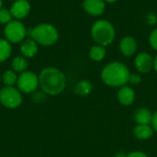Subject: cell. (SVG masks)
I'll return each instance as SVG.
<instances>
[{
    "instance_id": "obj_1",
    "label": "cell",
    "mask_w": 157,
    "mask_h": 157,
    "mask_svg": "<svg viewBox=\"0 0 157 157\" xmlns=\"http://www.w3.org/2000/svg\"><path fill=\"white\" fill-rule=\"evenodd\" d=\"M65 86V75L58 68L46 67L40 73L39 86L46 95H59L64 90Z\"/></svg>"
},
{
    "instance_id": "obj_2",
    "label": "cell",
    "mask_w": 157,
    "mask_h": 157,
    "mask_svg": "<svg viewBox=\"0 0 157 157\" xmlns=\"http://www.w3.org/2000/svg\"><path fill=\"white\" fill-rule=\"evenodd\" d=\"M130 74L128 67L124 63L121 62H111L103 68L101 79L107 86L121 87L128 83Z\"/></svg>"
},
{
    "instance_id": "obj_3",
    "label": "cell",
    "mask_w": 157,
    "mask_h": 157,
    "mask_svg": "<svg viewBox=\"0 0 157 157\" xmlns=\"http://www.w3.org/2000/svg\"><path fill=\"white\" fill-rule=\"evenodd\" d=\"M116 36L113 24L107 19H98L95 21L91 27V37L94 41L102 46L110 45Z\"/></svg>"
},
{
    "instance_id": "obj_4",
    "label": "cell",
    "mask_w": 157,
    "mask_h": 157,
    "mask_svg": "<svg viewBox=\"0 0 157 157\" xmlns=\"http://www.w3.org/2000/svg\"><path fill=\"white\" fill-rule=\"evenodd\" d=\"M27 34H29L38 44L43 46L53 45L59 38L57 29L53 25L48 23H42L31 28L29 31H27Z\"/></svg>"
},
{
    "instance_id": "obj_5",
    "label": "cell",
    "mask_w": 157,
    "mask_h": 157,
    "mask_svg": "<svg viewBox=\"0 0 157 157\" xmlns=\"http://www.w3.org/2000/svg\"><path fill=\"white\" fill-rule=\"evenodd\" d=\"M0 103L6 109H17L22 103V94L15 86H5L0 90Z\"/></svg>"
},
{
    "instance_id": "obj_6",
    "label": "cell",
    "mask_w": 157,
    "mask_h": 157,
    "mask_svg": "<svg viewBox=\"0 0 157 157\" xmlns=\"http://www.w3.org/2000/svg\"><path fill=\"white\" fill-rule=\"evenodd\" d=\"M6 40L10 43H18L22 41L27 35V29L23 23L18 20H11L4 29Z\"/></svg>"
},
{
    "instance_id": "obj_7",
    "label": "cell",
    "mask_w": 157,
    "mask_h": 157,
    "mask_svg": "<svg viewBox=\"0 0 157 157\" xmlns=\"http://www.w3.org/2000/svg\"><path fill=\"white\" fill-rule=\"evenodd\" d=\"M17 89L24 94H31L37 91L39 87V76L30 71H25L20 74L17 81Z\"/></svg>"
},
{
    "instance_id": "obj_8",
    "label": "cell",
    "mask_w": 157,
    "mask_h": 157,
    "mask_svg": "<svg viewBox=\"0 0 157 157\" xmlns=\"http://www.w3.org/2000/svg\"><path fill=\"white\" fill-rule=\"evenodd\" d=\"M134 65L139 73L147 74L154 68V58L147 52H141L135 57Z\"/></svg>"
},
{
    "instance_id": "obj_9",
    "label": "cell",
    "mask_w": 157,
    "mask_h": 157,
    "mask_svg": "<svg viewBox=\"0 0 157 157\" xmlns=\"http://www.w3.org/2000/svg\"><path fill=\"white\" fill-rule=\"evenodd\" d=\"M84 10L92 17L101 16L106 9V2L104 0H84Z\"/></svg>"
},
{
    "instance_id": "obj_10",
    "label": "cell",
    "mask_w": 157,
    "mask_h": 157,
    "mask_svg": "<svg viewBox=\"0 0 157 157\" xmlns=\"http://www.w3.org/2000/svg\"><path fill=\"white\" fill-rule=\"evenodd\" d=\"M30 10V5L27 0H16L11 6L10 12L16 19H22L28 16Z\"/></svg>"
},
{
    "instance_id": "obj_11",
    "label": "cell",
    "mask_w": 157,
    "mask_h": 157,
    "mask_svg": "<svg viewBox=\"0 0 157 157\" xmlns=\"http://www.w3.org/2000/svg\"><path fill=\"white\" fill-rule=\"evenodd\" d=\"M120 50L124 56H132L137 51V40L132 36L123 37L120 43Z\"/></svg>"
},
{
    "instance_id": "obj_12",
    "label": "cell",
    "mask_w": 157,
    "mask_h": 157,
    "mask_svg": "<svg viewBox=\"0 0 157 157\" xmlns=\"http://www.w3.org/2000/svg\"><path fill=\"white\" fill-rule=\"evenodd\" d=\"M135 99L134 90L128 86H123L118 92V100L123 106H130Z\"/></svg>"
},
{
    "instance_id": "obj_13",
    "label": "cell",
    "mask_w": 157,
    "mask_h": 157,
    "mask_svg": "<svg viewBox=\"0 0 157 157\" xmlns=\"http://www.w3.org/2000/svg\"><path fill=\"white\" fill-rule=\"evenodd\" d=\"M20 52H21L23 57L32 58L38 52V43L34 40H32V39L25 40L21 43Z\"/></svg>"
},
{
    "instance_id": "obj_14",
    "label": "cell",
    "mask_w": 157,
    "mask_h": 157,
    "mask_svg": "<svg viewBox=\"0 0 157 157\" xmlns=\"http://www.w3.org/2000/svg\"><path fill=\"white\" fill-rule=\"evenodd\" d=\"M133 134L139 140H147L154 135V129L150 125L138 124L133 130Z\"/></svg>"
},
{
    "instance_id": "obj_15",
    "label": "cell",
    "mask_w": 157,
    "mask_h": 157,
    "mask_svg": "<svg viewBox=\"0 0 157 157\" xmlns=\"http://www.w3.org/2000/svg\"><path fill=\"white\" fill-rule=\"evenodd\" d=\"M134 119L138 124H144V125H150L152 123L153 115L151 111L145 108H141L137 109L134 115Z\"/></svg>"
},
{
    "instance_id": "obj_16",
    "label": "cell",
    "mask_w": 157,
    "mask_h": 157,
    "mask_svg": "<svg viewBox=\"0 0 157 157\" xmlns=\"http://www.w3.org/2000/svg\"><path fill=\"white\" fill-rule=\"evenodd\" d=\"M107 54V50L105 46L102 45H95L93 47H91V49L89 50V57L91 60L95 61V62H100L102 61L105 56Z\"/></svg>"
},
{
    "instance_id": "obj_17",
    "label": "cell",
    "mask_w": 157,
    "mask_h": 157,
    "mask_svg": "<svg viewBox=\"0 0 157 157\" xmlns=\"http://www.w3.org/2000/svg\"><path fill=\"white\" fill-rule=\"evenodd\" d=\"M12 52V47L9 41L5 39H0V63L6 61Z\"/></svg>"
},
{
    "instance_id": "obj_18",
    "label": "cell",
    "mask_w": 157,
    "mask_h": 157,
    "mask_svg": "<svg viewBox=\"0 0 157 157\" xmlns=\"http://www.w3.org/2000/svg\"><path fill=\"white\" fill-rule=\"evenodd\" d=\"M92 89H93V86H92L91 82H89L87 80L79 81L75 87V93L79 96H86V95L90 94Z\"/></svg>"
},
{
    "instance_id": "obj_19",
    "label": "cell",
    "mask_w": 157,
    "mask_h": 157,
    "mask_svg": "<svg viewBox=\"0 0 157 157\" xmlns=\"http://www.w3.org/2000/svg\"><path fill=\"white\" fill-rule=\"evenodd\" d=\"M12 65V69L13 71H15L16 73H23L27 70L28 68V62L27 60L22 57V56H17L12 60L11 63Z\"/></svg>"
},
{
    "instance_id": "obj_20",
    "label": "cell",
    "mask_w": 157,
    "mask_h": 157,
    "mask_svg": "<svg viewBox=\"0 0 157 157\" xmlns=\"http://www.w3.org/2000/svg\"><path fill=\"white\" fill-rule=\"evenodd\" d=\"M17 75L13 70H6L2 75V81L6 86H14L17 81Z\"/></svg>"
},
{
    "instance_id": "obj_21",
    "label": "cell",
    "mask_w": 157,
    "mask_h": 157,
    "mask_svg": "<svg viewBox=\"0 0 157 157\" xmlns=\"http://www.w3.org/2000/svg\"><path fill=\"white\" fill-rule=\"evenodd\" d=\"M12 20V15L10 10L2 8L0 10V24H7Z\"/></svg>"
},
{
    "instance_id": "obj_22",
    "label": "cell",
    "mask_w": 157,
    "mask_h": 157,
    "mask_svg": "<svg viewBox=\"0 0 157 157\" xmlns=\"http://www.w3.org/2000/svg\"><path fill=\"white\" fill-rule=\"evenodd\" d=\"M149 43L151 47L157 52V28L151 31L149 35Z\"/></svg>"
},
{
    "instance_id": "obj_23",
    "label": "cell",
    "mask_w": 157,
    "mask_h": 157,
    "mask_svg": "<svg viewBox=\"0 0 157 157\" xmlns=\"http://www.w3.org/2000/svg\"><path fill=\"white\" fill-rule=\"evenodd\" d=\"M141 81H142V78H141V75L139 74H134V73L130 74L128 83H130L132 86H137L141 83Z\"/></svg>"
},
{
    "instance_id": "obj_24",
    "label": "cell",
    "mask_w": 157,
    "mask_h": 157,
    "mask_svg": "<svg viewBox=\"0 0 157 157\" xmlns=\"http://www.w3.org/2000/svg\"><path fill=\"white\" fill-rule=\"evenodd\" d=\"M45 98H46V94L42 91H35L33 93L32 100L36 103L42 102L43 100H45Z\"/></svg>"
},
{
    "instance_id": "obj_25",
    "label": "cell",
    "mask_w": 157,
    "mask_h": 157,
    "mask_svg": "<svg viewBox=\"0 0 157 157\" xmlns=\"http://www.w3.org/2000/svg\"><path fill=\"white\" fill-rule=\"evenodd\" d=\"M147 22H148V24H150V25H154V24H155L156 23V20H157V17L154 14V13H149L148 15H147Z\"/></svg>"
},
{
    "instance_id": "obj_26",
    "label": "cell",
    "mask_w": 157,
    "mask_h": 157,
    "mask_svg": "<svg viewBox=\"0 0 157 157\" xmlns=\"http://www.w3.org/2000/svg\"><path fill=\"white\" fill-rule=\"evenodd\" d=\"M126 157H148V155L143 152H132L126 155Z\"/></svg>"
},
{
    "instance_id": "obj_27",
    "label": "cell",
    "mask_w": 157,
    "mask_h": 157,
    "mask_svg": "<svg viewBox=\"0 0 157 157\" xmlns=\"http://www.w3.org/2000/svg\"><path fill=\"white\" fill-rule=\"evenodd\" d=\"M152 126H153V129L157 132V111H155L153 115V119H152Z\"/></svg>"
},
{
    "instance_id": "obj_28",
    "label": "cell",
    "mask_w": 157,
    "mask_h": 157,
    "mask_svg": "<svg viewBox=\"0 0 157 157\" xmlns=\"http://www.w3.org/2000/svg\"><path fill=\"white\" fill-rule=\"evenodd\" d=\"M154 69L155 70V72L157 73V54L156 56L154 58Z\"/></svg>"
},
{
    "instance_id": "obj_29",
    "label": "cell",
    "mask_w": 157,
    "mask_h": 157,
    "mask_svg": "<svg viewBox=\"0 0 157 157\" xmlns=\"http://www.w3.org/2000/svg\"><path fill=\"white\" fill-rule=\"evenodd\" d=\"M106 3H114V2H116V1H118V0H104Z\"/></svg>"
},
{
    "instance_id": "obj_30",
    "label": "cell",
    "mask_w": 157,
    "mask_h": 157,
    "mask_svg": "<svg viewBox=\"0 0 157 157\" xmlns=\"http://www.w3.org/2000/svg\"><path fill=\"white\" fill-rule=\"evenodd\" d=\"M2 6H3V1L0 0V10L2 9Z\"/></svg>"
},
{
    "instance_id": "obj_31",
    "label": "cell",
    "mask_w": 157,
    "mask_h": 157,
    "mask_svg": "<svg viewBox=\"0 0 157 157\" xmlns=\"http://www.w3.org/2000/svg\"><path fill=\"white\" fill-rule=\"evenodd\" d=\"M10 1H16V0H10Z\"/></svg>"
},
{
    "instance_id": "obj_32",
    "label": "cell",
    "mask_w": 157,
    "mask_h": 157,
    "mask_svg": "<svg viewBox=\"0 0 157 157\" xmlns=\"http://www.w3.org/2000/svg\"><path fill=\"white\" fill-rule=\"evenodd\" d=\"M1 77H2V76H1V75H0V80H1Z\"/></svg>"
}]
</instances>
